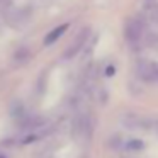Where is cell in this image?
I'll list each match as a JSON object with an SVG mask.
<instances>
[{"mask_svg": "<svg viewBox=\"0 0 158 158\" xmlns=\"http://www.w3.org/2000/svg\"><path fill=\"white\" fill-rule=\"evenodd\" d=\"M68 29V24H61V26H58V27H55L51 32H48L46 34V38H44V44L46 46H49V44H53V43H56L60 38L63 36V32Z\"/></svg>", "mask_w": 158, "mask_h": 158, "instance_id": "4", "label": "cell"}, {"mask_svg": "<svg viewBox=\"0 0 158 158\" xmlns=\"http://www.w3.org/2000/svg\"><path fill=\"white\" fill-rule=\"evenodd\" d=\"M138 73H139V77L143 80H146V82L158 83V63H151V61L139 63Z\"/></svg>", "mask_w": 158, "mask_h": 158, "instance_id": "2", "label": "cell"}, {"mask_svg": "<svg viewBox=\"0 0 158 158\" xmlns=\"http://www.w3.org/2000/svg\"><path fill=\"white\" fill-rule=\"evenodd\" d=\"M144 34H146V29H144V24L139 19H129L124 26V38L133 46L139 44L144 39Z\"/></svg>", "mask_w": 158, "mask_h": 158, "instance_id": "1", "label": "cell"}, {"mask_svg": "<svg viewBox=\"0 0 158 158\" xmlns=\"http://www.w3.org/2000/svg\"><path fill=\"white\" fill-rule=\"evenodd\" d=\"M87 36H89V31H87V29H83V31L80 32L78 36H77L75 43H73V44L68 48V51H66V55H65L66 58H72V56H75L77 53L82 49V46L85 44V41H87Z\"/></svg>", "mask_w": 158, "mask_h": 158, "instance_id": "3", "label": "cell"}]
</instances>
